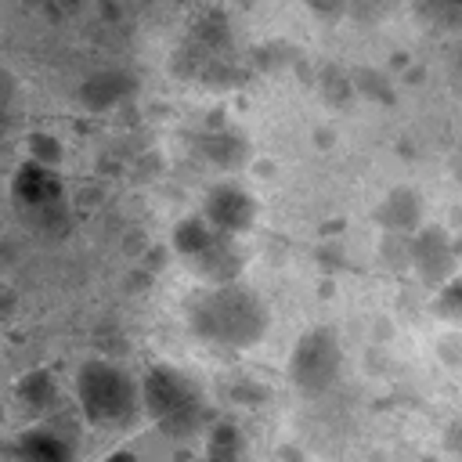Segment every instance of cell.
I'll return each instance as SVG.
<instances>
[{
  "label": "cell",
  "instance_id": "1",
  "mask_svg": "<svg viewBox=\"0 0 462 462\" xmlns=\"http://www.w3.org/2000/svg\"><path fill=\"white\" fill-rule=\"evenodd\" d=\"M188 325L199 339L227 346V350H245L253 343H260L267 336V303L249 292L245 285L235 282H220L206 292H199L188 303Z\"/></svg>",
  "mask_w": 462,
  "mask_h": 462
},
{
  "label": "cell",
  "instance_id": "2",
  "mask_svg": "<svg viewBox=\"0 0 462 462\" xmlns=\"http://www.w3.org/2000/svg\"><path fill=\"white\" fill-rule=\"evenodd\" d=\"M141 408L166 437H195L206 422V397L195 379L173 365H152L141 379Z\"/></svg>",
  "mask_w": 462,
  "mask_h": 462
},
{
  "label": "cell",
  "instance_id": "3",
  "mask_svg": "<svg viewBox=\"0 0 462 462\" xmlns=\"http://www.w3.org/2000/svg\"><path fill=\"white\" fill-rule=\"evenodd\" d=\"M76 404L90 426L119 430L134 422L141 408V390L126 368L105 357H94V361H83L76 372Z\"/></svg>",
  "mask_w": 462,
  "mask_h": 462
},
{
  "label": "cell",
  "instance_id": "4",
  "mask_svg": "<svg viewBox=\"0 0 462 462\" xmlns=\"http://www.w3.org/2000/svg\"><path fill=\"white\" fill-rule=\"evenodd\" d=\"M339 372H343V343L332 328L318 325V328H307L292 354H289V379L296 383V390H303L307 397H318V393H328L336 383H339Z\"/></svg>",
  "mask_w": 462,
  "mask_h": 462
},
{
  "label": "cell",
  "instance_id": "5",
  "mask_svg": "<svg viewBox=\"0 0 462 462\" xmlns=\"http://www.w3.org/2000/svg\"><path fill=\"white\" fill-rule=\"evenodd\" d=\"M408 263L422 278V285H430V289H437L440 282H448L455 274V267H458L448 227H440V224H419L408 235Z\"/></svg>",
  "mask_w": 462,
  "mask_h": 462
},
{
  "label": "cell",
  "instance_id": "6",
  "mask_svg": "<svg viewBox=\"0 0 462 462\" xmlns=\"http://www.w3.org/2000/svg\"><path fill=\"white\" fill-rule=\"evenodd\" d=\"M256 213H260L256 199H253L242 184H231V180L213 184V188L206 191V202H202V217H206L217 231H224V235H242V231H249V227L256 224Z\"/></svg>",
  "mask_w": 462,
  "mask_h": 462
},
{
  "label": "cell",
  "instance_id": "7",
  "mask_svg": "<svg viewBox=\"0 0 462 462\" xmlns=\"http://www.w3.org/2000/svg\"><path fill=\"white\" fill-rule=\"evenodd\" d=\"M11 195H14V202L22 206V213H32V209L65 202V184H61V177H58V166H43V162H36V159H25V162L14 170Z\"/></svg>",
  "mask_w": 462,
  "mask_h": 462
},
{
  "label": "cell",
  "instance_id": "8",
  "mask_svg": "<svg viewBox=\"0 0 462 462\" xmlns=\"http://www.w3.org/2000/svg\"><path fill=\"white\" fill-rule=\"evenodd\" d=\"M188 267L206 278L209 285H220V282H235L238 271H242V253L235 245V235H224V231H213V238L195 253L188 256Z\"/></svg>",
  "mask_w": 462,
  "mask_h": 462
},
{
  "label": "cell",
  "instance_id": "9",
  "mask_svg": "<svg viewBox=\"0 0 462 462\" xmlns=\"http://www.w3.org/2000/svg\"><path fill=\"white\" fill-rule=\"evenodd\" d=\"M372 220L383 227V235H411L422 224V195L415 188H390L383 202L375 206Z\"/></svg>",
  "mask_w": 462,
  "mask_h": 462
},
{
  "label": "cell",
  "instance_id": "10",
  "mask_svg": "<svg viewBox=\"0 0 462 462\" xmlns=\"http://www.w3.org/2000/svg\"><path fill=\"white\" fill-rule=\"evenodd\" d=\"M134 87H137V79L130 72H123V69H101V72H94V76H87L79 83V105L87 112H108L119 101H126L134 94Z\"/></svg>",
  "mask_w": 462,
  "mask_h": 462
},
{
  "label": "cell",
  "instance_id": "11",
  "mask_svg": "<svg viewBox=\"0 0 462 462\" xmlns=\"http://www.w3.org/2000/svg\"><path fill=\"white\" fill-rule=\"evenodd\" d=\"M14 397H18L22 408L32 411V415H54V411L61 408L58 379H54V372H47V368L25 372V375L14 383Z\"/></svg>",
  "mask_w": 462,
  "mask_h": 462
},
{
  "label": "cell",
  "instance_id": "12",
  "mask_svg": "<svg viewBox=\"0 0 462 462\" xmlns=\"http://www.w3.org/2000/svg\"><path fill=\"white\" fill-rule=\"evenodd\" d=\"M4 451L7 455H18V458H47V462H58V458H72V440L61 430H54V426H32V430H25Z\"/></svg>",
  "mask_w": 462,
  "mask_h": 462
},
{
  "label": "cell",
  "instance_id": "13",
  "mask_svg": "<svg viewBox=\"0 0 462 462\" xmlns=\"http://www.w3.org/2000/svg\"><path fill=\"white\" fill-rule=\"evenodd\" d=\"M199 152H202V159H209L220 170H238L245 162V155H249V144L231 126H209L199 137Z\"/></svg>",
  "mask_w": 462,
  "mask_h": 462
},
{
  "label": "cell",
  "instance_id": "14",
  "mask_svg": "<svg viewBox=\"0 0 462 462\" xmlns=\"http://www.w3.org/2000/svg\"><path fill=\"white\" fill-rule=\"evenodd\" d=\"M231 43V22L224 11H202L191 25V47L202 54H224Z\"/></svg>",
  "mask_w": 462,
  "mask_h": 462
},
{
  "label": "cell",
  "instance_id": "15",
  "mask_svg": "<svg viewBox=\"0 0 462 462\" xmlns=\"http://www.w3.org/2000/svg\"><path fill=\"white\" fill-rule=\"evenodd\" d=\"M213 224L202 217V213H195V217H184V220H177L173 224V249L188 260V256H195L209 238H213Z\"/></svg>",
  "mask_w": 462,
  "mask_h": 462
},
{
  "label": "cell",
  "instance_id": "16",
  "mask_svg": "<svg viewBox=\"0 0 462 462\" xmlns=\"http://www.w3.org/2000/svg\"><path fill=\"white\" fill-rule=\"evenodd\" d=\"M350 87L354 94L375 101V105H393L397 101V87L390 83L386 72H375V69H354L350 72Z\"/></svg>",
  "mask_w": 462,
  "mask_h": 462
},
{
  "label": "cell",
  "instance_id": "17",
  "mask_svg": "<svg viewBox=\"0 0 462 462\" xmlns=\"http://www.w3.org/2000/svg\"><path fill=\"white\" fill-rule=\"evenodd\" d=\"M242 451H245V444H242L238 426H231V422L209 426V433H206V455L209 458H238Z\"/></svg>",
  "mask_w": 462,
  "mask_h": 462
},
{
  "label": "cell",
  "instance_id": "18",
  "mask_svg": "<svg viewBox=\"0 0 462 462\" xmlns=\"http://www.w3.org/2000/svg\"><path fill=\"white\" fill-rule=\"evenodd\" d=\"M419 14L430 25H440L448 32H462V0H419Z\"/></svg>",
  "mask_w": 462,
  "mask_h": 462
},
{
  "label": "cell",
  "instance_id": "19",
  "mask_svg": "<svg viewBox=\"0 0 462 462\" xmlns=\"http://www.w3.org/2000/svg\"><path fill=\"white\" fill-rule=\"evenodd\" d=\"M25 144H29V159H36L43 166H61V159H65V148H61V141L54 134L36 130V134L25 137Z\"/></svg>",
  "mask_w": 462,
  "mask_h": 462
},
{
  "label": "cell",
  "instance_id": "20",
  "mask_svg": "<svg viewBox=\"0 0 462 462\" xmlns=\"http://www.w3.org/2000/svg\"><path fill=\"white\" fill-rule=\"evenodd\" d=\"M437 310L462 325V274H451L448 282L437 285Z\"/></svg>",
  "mask_w": 462,
  "mask_h": 462
},
{
  "label": "cell",
  "instance_id": "21",
  "mask_svg": "<svg viewBox=\"0 0 462 462\" xmlns=\"http://www.w3.org/2000/svg\"><path fill=\"white\" fill-rule=\"evenodd\" d=\"M321 94H325L332 105H346V101L354 97V87H350V72H343V69L328 65V69L321 72Z\"/></svg>",
  "mask_w": 462,
  "mask_h": 462
},
{
  "label": "cell",
  "instance_id": "22",
  "mask_svg": "<svg viewBox=\"0 0 462 462\" xmlns=\"http://www.w3.org/2000/svg\"><path fill=\"white\" fill-rule=\"evenodd\" d=\"M303 7L325 22H336L343 11H346V0H303Z\"/></svg>",
  "mask_w": 462,
  "mask_h": 462
},
{
  "label": "cell",
  "instance_id": "23",
  "mask_svg": "<svg viewBox=\"0 0 462 462\" xmlns=\"http://www.w3.org/2000/svg\"><path fill=\"white\" fill-rule=\"evenodd\" d=\"M7 97H11V79L0 72V148H4V126H7Z\"/></svg>",
  "mask_w": 462,
  "mask_h": 462
},
{
  "label": "cell",
  "instance_id": "24",
  "mask_svg": "<svg viewBox=\"0 0 462 462\" xmlns=\"http://www.w3.org/2000/svg\"><path fill=\"white\" fill-rule=\"evenodd\" d=\"M451 87H455V94H462V47L455 51V58H451Z\"/></svg>",
  "mask_w": 462,
  "mask_h": 462
},
{
  "label": "cell",
  "instance_id": "25",
  "mask_svg": "<svg viewBox=\"0 0 462 462\" xmlns=\"http://www.w3.org/2000/svg\"><path fill=\"white\" fill-rule=\"evenodd\" d=\"M47 4H54L58 11H65V14H72V11H79L87 0H47Z\"/></svg>",
  "mask_w": 462,
  "mask_h": 462
},
{
  "label": "cell",
  "instance_id": "26",
  "mask_svg": "<svg viewBox=\"0 0 462 462\" xmlns=\"http://www.w3.org/2000/svg\"><path fill=\"white\" fill-rule=\"evenodd\" d=\"M451 177H455V180L462 184V144H458V148L451 152Z\"/></svg>",
  "mask_w": 462,
  "mask_h": 462
},
{
  "label": "cell",
  "instance_id": "27",
  "mask_svg": "<svg viewBox=\"0 0 462 462\" xmlns=\"http://www.w3.org/2000/svg\"><path fill=\"white\" fill-rule=\"evenodd\" d=\"M97 11H101L105 18H119V7H116L112 0H101V4H97Z\"/></svg>",
  "mask_w": 462,
  "mask_h": 462
},
{
  "label": "cell",
  "instance_id": "28",
  "mask_svg": "<svg viewBox=\"0 0 462 462\" xmlns=\"http://www.w3.org/2000/svg\"><path fill=\"white\" fill-rule=\"evenodd\" d=\"M451 249H455V260L462 263V235H455V238H451Z\"/></svg>",
  "mask_w": 462,
  "mask_h": 462
},
{
  "label": "cell",
  "instance_id": "29",
  "mask_svg": "<svg viewBox=\"0 0 462 462\" xmlns=\"http://www.w3.org/2000/svg\"><path fill=\"white\" fill-rule=\"evenodd\" d=\"M314 141H321V148H328V141H332V134H328V130H321V134H314Z\"/></svg>",
  "mask_w": 462,
  "mask_h": 462
},
{
  "label": "cell",
  "instance_id": "30",
  "mask_svg": "<svg viewBox=\"0 0 462 462\" xmlns=\"http://www.w3.org/2000/svg\"><path fill=\"white\" fill-rule=\"evenodd\" d=\"M25 7H40V4H47V0H22Z\"/></svg>",
  "mask_w": 462,
  "mask_h": 462
}]
</instances>
